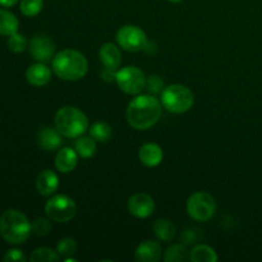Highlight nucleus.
<instances>
[{"instance_id":"obj_1","label":"nucleus","mask_w":262,"mask_h":262,"mask_svg":"<svg viewBox=\"0 0 262 262\" xmlns=\"http://www.w3.org/2000/svg\"><path fill=\"white\" fill-rule=\"evenodd\" d=\"M163 114V104L154 95H136L128 104L125 117L128 124L137 130H146L154 127Z\"/></svg>"},{"instance_id":"obj_2","label":"nucleus","mask_w":262,"mask_h":262,"mask_svg":"<svg viewBox=\"0 0 262 262\" xmlns=\"http://www.w3.org/2000/svg\"><path fill=\"white\" fill-rule=\"evenodd\" d=\"M53 72L64 81L74 82L83 78L89 71L86 56L74 49H64L55 54L51 60Z\"/></svg>"},{"instance_id":"obj_3","label":"nucleus","mask_w":262,"mask_h":262,"mask_svg":"<svg viewBox=\"0 0 262 262\" xmlns=\"http://www.w3.org/2000/svg\"><path fill=\"white\" fill-rule=\"evenodd\" d=\"M32 233V225L19 210H5L0 215V235L7 243L19 246L27 242Z\"/></svg>"},{"instance_id":"obj_4","label":"nucleus","mask_w":262,"mask_h":262,"mask_svg":"<svg viewBox=\"0 0 262 262\" xmlns=\"http://www.w3.org/2000/svg\"><path fill=\"white\" fill-rule=\"evenodd\" d=\"M54 124L63 137L71 140L83 136L90 128L87 115L76 106L60 107L54 118Z\"/></svg>"},{"instance_id":"obj_5","label":"nucleus","mask_w":262,"mask_h":262,"mask_svg":"<svg viewBox=\"0 0 262 262\" xmlns=\"http://www.w3.org/2000/svg\"><path fill=\"white\" fill-rule=\"evenodd\" d=\"M161 104L165 110L173 114H184L189 112L194 104V95L183 84H170L161 92Z\"/></svg>"},{"instance_id":"obj_6","label":"nucleus","mask_w":262,"mask_h":262,"mask_svg":"<svg viewBox=\"0 0 262 262\" xmlns=\"http://www.w3.org/2000/svg\"><path fill=\"white\" fill-rule=\"evenodd\" d=\"M187 212L196 222H209L216 211V201L210 193L199 191L187 200Z\"/></svg>"},{"instance_id":"obj_7","label":"nucleus","mask_w":262,"mask_h":262,"mask_svg":"<svg viewBox=\"0 0 262 262\" xmlns=\"http://www.w3.org/2000/svg\"><path fill=\"white\" fill-rule=\"evenodd\" d=\"M45 214L51 222L68 223L76 216L77 205L67 194H55L45 204Z\"/></svg>"},{"instance_id":"obj_8","label":"nucleus","mask_w":262,"mask_h":262,"mask_svg":"<svg viewBox=\"0 0 262 262\" xmlns=\"http://www.w3.org/2000/svg\"><path fill=\"white\" fill-rule=\"evenodd\" d=\"M147 77L142 69L135 66H128L118 69L115 74V82L120 91L127 95H140L146 89Z\"/></svg>"},{"instance_id":"obj_9","label":"nucleus","mask_w":262,"mask_h":262,"mask_svg":"<svg viewBox=\"0 0 262 262\" xmlns=\"http://www.w3.org/2000/svg\"><path fill=\"white\" fill-rule=\"evenodd\" d=\"M115 38H117L119 48L125 51H129V53H137V51L143 50L148 41L145 31L135 25L122 26L118 30Z\"/></svg>"},{"instance_id":"obj_10","label":"nucleus","mask_w":262,"mask_h":262,"mask_svg":"<svg viewBox=\"0 0 262 262\" xmlns=\"http://www.w3.org/2000/svg\"><path fill=\"white\" fill-rule=\"evenodd\" d=\"M28 50L35 60L46 63L55 56V43L45 35H35L28 42Z\"/></svg>"},{"instance_id":"obj_11","label":"nucleus","mask_w":262,"mask_h":262,"mask_svg":"<svg viewBox=\"0 0 262 262\" xmlns=\"http://www.w3.org/2000/svg\"><path fill=\"white\" fill-rule=\"evenodd\" d=\"M128 211L137 219H147L155 211V201L146 192H138L128 200Z\"/></svg>"},{"instance_id":"obj_12","label":"nucleus","mask_w":262,"mask_h":262,"mask_svg":"<svg viewBox=\"0 0 262 262\" xmlns=\"http://www.w3.org/2000/svg\"><path fill=\"white\" fill-rule=\"evenodd\" d=\"M163 257L160 243L156 241H145L135 251V260L138 262H158Z\"/></svg>"},{"instance_id":"obj_13","label":"nucleus","mask_w":262,"mask_h":262,"mask_svg":"<svg viewBox=\"0 0 262 262\" xmlns=\"http://www.w3.org/2000/svg\"><path fill=\"white\" fill-rule=\"evenodd\" d=\"M51 79V69L45 63L32 64L26 71V81L35 87H42L50 82Z\"/></svg>"},{"instance_id":"obj_14","label":"nucleus","mask_w":262,"mask_h":262,"mask_svg":"<svg viewBox=\"0 0 262 262\" xmlns=\"http://www.w3.org/2000/svg\"><path fill=\"white\" fill-rule=\"evenodd\" d=\"M59 188V177L53 170H42L36 178V189L43 197L53 196Z\"/></svg>"},{"instance_id":"obj_15","label":"nucleus","mask_w":262,"mask_h":262,"mask_svg":"<svg viewBox=\"0 0 262 262\" xmlns=\"http://www.w3.org/2000/svg\"><path fill=\"white\" fill-rule=\"evenodd\" d=\"M138 159L147 168H155V166L160 165L164 159L163 148L158 143H145L141 146L140 151H138Z\"/></svg>"},{"instance_id":"obj_16","label":"nucleus","mask_w":262,"mask_h":262,"mask_svg":"<svg viewBox=\"0 0 262 262\" xmlns=\"http://www.w3.org/2000/svg\"><path fill=\"white\" fill-rule=\"evenodd\" d=\"M37 143L45 151L59 150L63 143V136L56 128L45 127L37 133Z\"/></svg>"},{"instance_id":"obj_17","label":"nucleus","mask_w":262,"mask_h":262,"mask_svg":"<svg viewBox=\"0 0 262 262\" xmlns=\"http://www.w3.org/2000/svg\"><path fill=\"white\" fill-rule=\"evenodd\" d=\"M99 58L105 68L118 71V68L120 67V63H122V51H120L119 45L117 46L113 42L104 43L100 48Z\"/></svg>"},{"instance_id":"obj_18","label":"nucleus","mask_w":262,"mask_h":262,"mask_svg":"<svg viewBox=\"0 0 262 262\" xmlns=\"http://www.w3.org/2000/svg\"><path fill=\"white\" fill-rule=\"evenodd\" d=\"M79 155L74 148L71 147H63L58 151L55 156V168L56 170L60 173L67 174L71 173L76 169L77 164H78Z\"/></svg>"},{"instance_id":"obj_19","label":"nucleus","mask_w":262,"mask_h":262,"mask_svg":"<svg viewBox=\"0 0 262 262\" xmlns=\"http://www.w3.org/2000/svg\"><path fill=\"white\" fill-rule=\"evenodd\" d=\"M154 234L160 242H171L177 234V228L169 219H159L154 223Z\"/></svg>"},{"instance_id":"obj_20","label":"nucleus","mask_w":262,"mask_h":262,"mask_svg":"<svg viewBox=\"0 0 262 262\" xmlns=\"http://www.w3.org/2000/svg\"><path fill=\"white\" fill-rule=\"evenodd\" d=\"M219 260L216 251L207 245H197L189 251V261L193 262H216Z\"/></svg>"},{"instance_id":"obj_21","label":"nucleus","mask_w":262,"mask_h":262,"mask_svg":"<svg viewBox=\"0 0 262 262\" xmlns=\"http://www.w3.org/2000/svg\"><path fill=\"white\" fill-rule=\"evenodd\" d=\"M19 28V20L7 9H0V36L9 37Z\"/></svg>"},{"instance_id":"obj_22","label":"nucleus","mask_w":262,"mask_h":262,"mask_svg":"<svg viewBox=\"0 0 262 262\" xmlns=\"http://www.w3.org/2000/svg\"><path fill=\"white\" fill-rule=\"evenodd\" d=\"M74 150L77 151L79 156L82 159H90L96 154L97 151V145L96 141L90 136H81V137L76 138V142H74Z\"/></svg>"},{"instance_id":"obj_23","label":"nucleus","mask_w":262,"mask_h":262,"mask_svg":"<svg viewBox=\"0 0 262 262\" xmlns=\"http://www.w3.org/2000/svg\"><path fill=\"white\" fill-rule=\"evenodd\" d=\"M90 136L94 138L96 142H107L113 135V129L107 123L105 122H95L89 128Z\"/></svg>"},{"instance_id":"obj_24","label":"nucleus","mask_w":262,"mask_h":262,"mask_svg":"<svg viewBox=\"0 0 262 262\" xmlns=\"http://www.w3.org/2000/svg\"><path fill=\"white\" fill-rule=\"evenodd\" d=\"M189 260V252L183 245H171L164 253L165 262H183Z\"/></svg>"},{"instance_id":"obj_25","label":"nucleus","mask_w":262,"mask_h":262,"mask_svg":"<svg viewBox=\"0 0 262 262\" xmlns=\"http://www.w3.org/2000/svg\"><path fill=\"white\" fill-rule=\"evenodd\" d=\"M59 260H60V255L48 247L36 248L30 256L31 262H56Z\"/></svg>"},{"instance_id":"obj_26","label":"nucleus","mask_w":262,"mask_h":262,"mask_svg":"<svg viewBox=\"0 0 262 262\" xmlns=\"http://www.w3.org/2000/svg\"><path fill=\"white\" fill-rule=\"evenodd\" d=\"M43 7V0H19V9L28 18L40 14Z\"/></svg>"},{"instance_id":"obj_27","label":"nucleus","mask_w":262,"mask_h":262,"mask_svg":"<svg viewBox=\"0 0 262 262\" xmlns=\"http://www.w3.org/2000/svg\"><path fill=\"white\" fill-rule=\"evenodd\" d=\"M7 45L8 49H9L12 53L20 54L28 48V41L25 35H22V33H19L17 31V32H14L13 35H10L9 37H8Z\"/></svg>"},{"instance_id":"obj_28","label":"nucleus","mask_w":262,"mask_h":262,"mask_svg":"<svg viewBox=\"0 0 262 262\" xmlns=\"http://www.w3.org/2000/svg\"><path fill=\"white\" fill-rule=\"evenodd\" d=\"M77 251V242L76 239L71 237H66L60 239L56 245V252L60 255V257H71L76 253Z\"/></svg>"},{"instance_id":"obj_29","label":"nucleus","mask_w":262,"mask_h":262,"mask_svg":"<svg viewBox=\"0 0 262 262\" xmlns=\"http://www.w3.org/2000/svg\"><path fill=\"white\" fill-rule=\"evenodd\" d=\"M31 225H32V233L37 237L48 235L53 228L49 217H37V219L33 220V223H31Z\"/></svg>"},{"instance_id":"obj_30","label":"nucleus","mask_w":262,"mask_h":262,"mask_svg":"<svg viewBox=\"0 0 262 262\" xmlns=\"http://www.w3.org/2000/svg\"><path fill=\"white\" fill-rule=\"evenodd\" d=\"M164 89H165V84H164V81L161 77L151 76L146 81V90L148 91V94L154 95V96H156L159 94L161 95Z\"/></svg>"},{"instance_id":"obj_31","label":"nucleus","mask_w":262,"mask_h":262,"mask_svg":"<svg viewBox=\"0 0 262 262\" xmlns=\"http://www.w3.org/2000/svg\"><path fill=\"white\" fill-rule=\"evenodd\" d=\"M26 260H27V257L23 253V251L18 250V248H12V250L7 251L5 255L3 256L4 262H25Z\"/></svg>"},{"instance_id":"obj_32","label":"nucleus","mask_w":262,"mask_h":262,"mask_svg":"<svg viewBox=\"0 0 262 262\" xmlns=\"http://www.w3.org/2000/svg\"><path fill=\"white\" fill-rule=\"evenodd\" d=\"M200 239L199 232H196V229H187L182 233V242L184 245H192V243H196Z\"/></svg>"},{"instance_id":"obj_33","label":"nucleus","mask_w":262,"mask_h":262,"mask_svg":"<svg viewBox=\"0 0 262 262\" xmlns=\"http://www.w3.org/2000/svg\"><path fill=\"white\" fill-rule=\"evenodd\" d=\"M115 74H117V71H114V69H109V68H105L102 69L101 72V78L104 79L105 82H113L115 81Z\"/></svg>"},{"instance_id":"obj_34","label":"nucleus","mask_w":262,"mask_h":262,"mask_svg":"<svg viewBox=\"0 0 262 262\" xmlns=\"http://www.w3.org/2000/svg\"><path fill=\"white\" fill-rule=\"evenodd\" d=\"M143 51L148 54V55H152V54H156V51H158V45H156V42H152V41H147Z\"/></svg>"},{"instance_id":"obj_35","label":"nucleus","mask_w":262,"mask_h":262,"mask_svg":"<svg viewBox=\"0 0 262 262\" xmlns=\"http://www.w3.org/2000/svg\"><path fill=\"white\" fill-rule=\"evenodd\" d=\"M19 0H0V5L4 8H12L14 7Z\"/></svg>"},{"instance_id":"obj_36","label":"nucleus","mask_w":262,"mask_h":262,"mask_svg":"<svg viewBox=\"0 0 262 262\" xmlns=\"http://www.w3.org/2000/svg\"><path fill=\"white\" fill-rule=\"evenodd\" d=\"M169 2H170V3H181V2H183V0H169Z\"/></svg>"}]
</instances>
